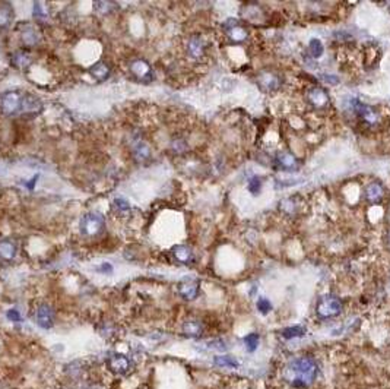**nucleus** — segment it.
Listing matches in <instances>:
<instances>
[{
    "label": "nucleus",
    "mask_w": 390,
    "mask_h": 389,
    "mask_svg": "<svg viewBox=\"0 0 390 389\" xmlns=\"http://www.w3.org/2000/svg\"><path fill=\"white\" fill-rule=\"evenodd\" d=\"M113 207H114L116 211H119L120 214H125V212H129L130 211V204L126 201V199H123V198H117V199H114Z\"/></svg>",
    "instance_id": "bb28decb"
},
{
    "label": "nucleus",
    "mask_w": 390,
    "mask_h": 389,
    "mask_svg": "<svg viewBox=\"0 0 390 389\" xmlns=\"http://www.w3.org/2000/svg\"><path fill=\"white\" fill-rule=\"evenodd\" d=\"M307 98H309V103L314 107H317V108L329 104V95L326 94V91L323 88H319V86H313L309 89Z\"/></svg>",
    "instance_id": "9b49d317"
},
{
    "label": "nucleus",
    "mask_w": 390,
    "mask_h": 389,
    "mask_svg": "<svg viewBox=\"0 0 390 389\" xmlns=\"http://www.w3.org/2000/svg\"><path fill=\"white\" fill-rule=\"evenodd\" d=\"M13 19V12L9 4H0V28H6L10 25Z\"/></svg>",
    "instance_id": "4be33fe9"
},
{
    "label": "nucleus",
    "mask_w": 390,
    "mask_h": 389,
    "mask_svg": "<svg viewBox=\"0 0 390 389\" xmlns=\"http://www.w3.org/2000/svg\"><path fill=\"white\" fill-rule=\"evenodd\" d=\"M130 72L142 82H149L152 79V68L143 59H133L129 65Z\"/></svg>",
    "instance_id": "423d86ee"
},
{
    "label": "nucleus",
    "mask_w": 390,
    "mask_h": 389,
    "mask_svg": "<svg viewBox=\"0 0 390 389\" xmlns=\"http://www.w3.org/2000/svg\"><path fill=\"white\" fill-rule=\"evenodd\" d=\"M209 347H210L212 350H216V351H225V350H227V344H225L222 339H216V341L209 342Z\"/></svg>",
    "instance_id": "2f4dec72"
},
{
    "label": "nucleus",
    "mask_w": 390,
    "mask_h": 389,
    "mask_svg": "<svg viewBox=\"0 0 390 389\" xmlns=\"http://www.w3.org/2000/svg\"><path fill=\"white\" fill-rule=\"evenodd\" d=\"M173 255H174L176 259L179 260V262H182V263H187V262H190L192 258H193V253H192L190 247L183 246V244L176 246V247L173 249Z\"/></svg>",
    "instance_id": "aec40b11"
},
{
    "label": "nucleus",
    "mask_w": 390,
    "mask_h": 389,
    "mask_svg": "<svg viewBox=\"0 0 390 389\" xmlns=\"http://www.w3.org/2000/svg\"><path fill=\"white\" fill-rule=\"evenodd\" d=\"M323 78L326 79V80H327L329 83H333L332 80H335V83H336V80H338V78H335V77H332V75H325Z\"/></svg>",
    "instance_id": "f704fd0d"
},
{
    "label": "nucleus",
    "mask_w": 390,
    "mask_h": 389,
    "mask_svg": "<svg viewBox=\"0 0 390 389\" xmlns=\"http://www.w3.org/2000/svg\"><path fill=\"white\" fill-rule=\"evenodd\" d=\"M260 86L266 91H275L279 86V79L272 72H264L260 77Z\"/></svg>",
    "instance_id": "2eb2a0df"
},
{
    "label": "nucleus",
    "mask_w": 390,
    "mask_h": 389,
    "mask_svg": "<svg viewBox=\"0 0 390 389\" xmlns=\"http://www.w3.org/2000/svg\"><path fill=\"white\" fill-rule=\"evenodd\" d=\"M24 97H25V94L16 92V91L4 92V94L0 97V110H1V113L6 114V116L22 114Z\"/></svg>",
    "instance_id": "f03ea898"
},
{
    "label": "nucleus",
    "mask_w": 390,
    "mask_h": 389,
    "mask_svg": "<svg viewBox=\"0 0 390 389\" xmlns=\"http://www.w3.org/2000/svg\"><path fill=\"white\" fill-rule=\"evenodd\" d=\"M306 334V328L300 326V325H294V326H288L282 331V337L286 339H292V338L303 337Z\"/></svg>",
    "instance_id": "5701e85b"
},
{
    "label": "nucleus",
    "mask_w": 390,
    "mask_h": 389,
    "mask_svg": "<svg viewBox=\"0 0 390 389\" xmlns=\"http://www.w3.org/2000/svg\"><path fill=\"white\" fill-rule=\"evenodd\" d=\"M91 74L97 80H105L110 77V68L105 65L104 62H98L91 68Z\"/></svg>",
    "instance_id": "6ab92c4d"
},
{
    "label": "nucleus",
    "mask_w": 390,
    "mask_h": 389,
    "mask_svg": "<svg viewBox=\"0 0 390 389\" xmlns=\"http://www.w3.org/2000/svg\"><path fill=\"white\" fill-rule=\"evenodd\" d=\"M244 344H246V348H247L249 353H255L258 350V347H259V335L255 334V332L249 334L247 337L244 338Z\"/></svg>",
    "instance_id": "b1692460"
},
{
    "label": "nucleus",
    "mask_w": 390,
    "mask_h": 389,
    "mask_svg": "<svg viewBox=\"0 0 390 389\" xmlns=\"http://www.w3.org/2000/svg\"><path fill=\"white\" fill-rule=\"evenodd\" d=\"M258 309H259L261 314H267L269 311H272V305H270V302H269L267 299L261 297V299H259V302H258Z\"/></svg>",
    "instance_id": "c85d7f7f"
},
{
    "label": "nucleus",
    "mask_w": 390,
    "mask_h": 389,
    "mask_svg": "<svg viewBox=\"0 0 390 389\" xmlns=\"http://www.w3.org/2000/svg\"><path fill=\"white\" fill-rule=\"evenodd\" d=\"M34 16L35 18H46L47 12L44 10V4L43 3H35L34 4Z\"/></svg>",
    "instance_id": "7c9ffc66"
},
{
    "label": "nucleus",
    "mask_w": 390,
    "mask_h": 389,
    "mask_svg": "<svg viewBox=\"0 0 390 389\" xmlns=\"http://www.w3.org/2000/svg\"><path fill=\"white\" fill-rule=\"evenodd\" d=\"M21 38H22V43L26 46H35L41 37H40V32L34 26L26 25L21 31Z\"/></svg>",
    "instance_id": "4468645a"
},
{
    "label": "nucleus",
    "mask_w": 390,
    "mask_h": 389,
    "mask_svg": "<svg viewBox=\"0 0 390 389\" xmlns=\"http://www.w3.org/2000/svg\"><path fill=\"white\" fill-rule=\"evenodd\" d=\"M98 272H103V274H111L113 272V266L110 263H103L97 268Z\"/></svg>",
    "instance_id": "473e14b6"
},
{
    "label": "nucleus",
    "mask_w": 390,
    "mask_h": 389,
    "mask_svg": "<svg viewBox=\"0 0 390 389\" xmlns=\"http://www.w3.org/2000/svg\"><path fill=\"white\" fill-rule=\"evenodd\" d=\"M365 196L370 202H379L385 196V187L379 182L370 183L365 189Z\"/></svg>",
    "instance_id": "ddd939ff"
},
{
    "label": "nucleus",
    "mask_w": 390,
    "mask_h": 389,
    "mask_svg": "<svg viewBox=\"0 0 390 389\" xmlns=\"http://www.w3.org/2000/svg\"><path fill=\"white\" fill-rule=\"evenodd\" d=\"M7 317H9L10 320H15V322L21 320V314H19V311H15V309H12V311H7Z\"/></svg>",
    "instance_id": "72a5a7b5"
},
{
    "label": "nucleus",
    "mask_w": 390,
    "mask_h": 389,
    "mask_svg": "<svg viewBox=\"0 0 390 389\" xmlns=\"http://www.w3.org/2000/svg\"><path fill=\"white\" fill-rule=\"evenodd\" d=\"M260 187H261V182H260L259 177H253V179H250V182H249V190L252 192V193H259Z\"/></svg>",
    "instance_id": "c756f323"
},
{
    "label": "nucleus",
    "mask_w": 390,
    "mask_h": 389,
    "mask_svg": "<svg viewBox=\"0 0 390 389\" xmlns=\"http://www.w3.org/2000/svg\"><path fill=\"white\" fill-rule=\"evenodd\" d=\"M104 218L98 212H89L82 217L80 220V233L86 237H92L97 234L103 233L104 230Z\"/></svg>",
    "instance_id": "20e7f679"
},
{
    "label": "nucleus",
    "mask_w": 390,
    "mask_h": 389,
    "mask_svg": "<svg viewBox=\"0 0 390 389\" xmlns=\"http://www.w3.org/2000/svg\"><path fill=\"white\" fill-rule=\"evenodd\" d=\"M319 376V364L317 362L303 356L292 359L282 370V378L294 388H306L310 387Z\"/></svg>",
    "instance_id": "f257e3e1"
},
{
    "label": "nucleus",
    "mask_w": 390,
    "mask_h": 389,
    "mask_svg": "<svg viewBox=\"0 0 390 389\" xmlns=\"http://www.w3.org/2000/svg\"><path fill=\"white\" fill-rule=\"evenodd\" d=\"M213 363L216 364L218 367H230V369H237L240 367V362L234 359L233 356H228V354H224V356H216L213 359Z\"/></svg>",
    "instance_id": "412c9836"
},
{
    "label": "nucleus",
    "mask_w": 390,
    "mask_h": 389,
    "mask_svg": "<svg viewBox=\"0 0 390 389\" xmlns=\"http://www.w3.org/2000/svg\"><path fill=\"white\" fill-rule=\"evenodd\" d=\"M343 305L336 296H323L316 308V313L320 319H330L340 314Z\"/></svg>",
    "instance_id": "7ed1b4c3"
},
{
    "label": "nucleus",
    "mask_w": 390,
    "mask_h": 389,
    "mask_svg": "<svg viewBox=\"0 0 390 389\" xmlns=\"http://www.w3.org/2000/svg\"><path fill=\"white\" fill-rule=\"evenodd\" d=\"M227 24V22H225ZM225 32L228 35V38L233 41V43H243L246 38H247V29L243 25H240L237 21H228V24L225 25Z\"/></svg>",
    "instance_id": "6e6552de"
},
{
    "label": "nucleus",
    "mask_w": 390,
    "mask_h": 389,
    "mask_svg": "<svg viewBox=\"0 0 390 389\" xmlns=\"http://www.w3.org/2000/svg\"><path fill=\"white\" fill-rule=\"evenodd\" d=\"M15 256H16V244L10 240H1L0 241V258L10 260Z\"/></svg>",
    "instance_id": "a211bd4d"
},
{
    "label": "nucleus",
    "mask_w": 390,
    "mask_h": 389,
    "mask_svg": "<svg viewBox=\"0 0 390 389\" xmlns=\"http://www.w3.org/2000/svg\"><path fill=\"white\" fill-rule=\"evenodd\" d=\"M108 366L110 369L116 373V375H128L133 369V363L129 357L123 356V354H114L110 357L108 360Z\"/></svg>",
    "instance_id": "0eeeda50"
},
{
    "label": "nucleus",
    "mask_w": 390,
    "mask_h": 389,
    "mask_svg": "<svg viewBox=\"0 0 390 389\" xmlns=\"http://www.w3.org/2000/svg\"><path fill=\"white\" fill-rule=\"evenodd\" d=\"M179 294L184 300H195L199 294V283L195 280H183L179 284Z\"/></svg>",
    "instance_id": "9d476101"
},
{
    "label": "nucleus",
    "mask_w": 390,
    "mask_h": 389,
    "mask_svg": "<svg viewBox=\"0 0 390 389\" xmlns=\"http://www.w3.org/2000/svg\"><path fill=\"white\" fill-rule=\"evenodd\" d=\"M187 53L190 57L193 59H200L203 54H205V43L200 37L195 35L189 40V44H187Z\"/></svg>",
    "instance_id": "f8f14e48"
},
{
    "label": "nucleus",
    "mask_w": 390,
    "mask_h": 389,
    "mask_svg": "<svg viewBox=\"0 0 390 389\" xmlns=\"http://www.w3.org/2000/svg\"><path fill=\"white\" fill-rule=\"evenodd\" d=\"M276 164L282 170H295L297 168V159L289 153H279L276 156Z\"/></svg>",
    "instance_id": "f3484780"
},
{
    "label": "nucleus",
    "mask_w": 390,
    "mask_h": 389,
    "mask_svg": "<svg viewBox=\"0 0 390 389\" xmlns=\"http://www.w3.org/2000/svg\"><path fill=\"white\" fill-rule=\"evenodd\" d=\"M183 332H184L187 337L199 338L203 334V326H202V323L197 322V320H187V322L183 325Z\"/></svg>",
    "instance_id": "dca6fc26"
},
{
    "label": "nucleus",
    "mask_w": 390,
    "mask_h": 389,
    "mask_svg": "<svg viewBox=\"0 0 390 389\" xmlns=\"http://www.w3.org/2000/svg\"><path fill=\"white\" fill-rule=\"evenodd\" d=\"M309 50H310V54H312L313 57L319 59L323 54V44L320 43V40L313 38L312 41H310V44H309Z\"/></svg>",
    "instance_id": "393cba45"
},
{
    "label": "nucleus",
    "mask_w": 390,
    "mask_h": 389,
    "mask_svg": "<svg viewBox=\"0 0 390 389\" xmlns=\"http://www.w3.org/2000/svg\"><path fill=\"white\" fill-rule=\"evenodd\" d=\"M114 7H116V4H114V3H110V1H98V3H95V9H97L100 13L113 12Z\"/></svg>",
    "instance_id": "cd10ccee"
},
{
    "label": "nucleus",
    "mask_w": 390,
    "mask_h": 389,
    "mask_svg": "<svg viewBox=\"0 0 390 389\" xmlns=\"http://www.w3.org/2000/svg\"><path fill=\"white\" fill-rule=\"evenodd\" d=\"M351 105H352L354 113H355L358 117H361V119L364 120V123H367V125L373 126V125H376V123L379 122V113H377L374 108H371L370 105L361 103L360 100H352Z\"/></svg>",
    "instance_id": "39448f33"
},
{
    "label": "nucleus",
    "mask_w": 390,
    "mask_h": 389,
    "mask_svg": "<svg viewBox=\"0 0 390 389\" xmlns=\"http://www.w3.org/2000/svg\"><path fill=\"white\" fill-rule=\"evenodd\" d=\"M13 63L18 66V68H26L29 63H31V57L24 52H18L13 56Z\"/></svg>",
    "instance_id": "a878e982"
},
{
    "label": "nucleus",
    "mask_w": 390,
    "mask_h": 389,
    "mask_svg": "<svg viewBox=\"0 0 390 389\" xmlns=\"http://www.w3.org/2000/svg\"><path fill=\"white\" fill-rule=\"evenodd\" d=\"M37 323L44 328L49 329L54 325V311L49 305H40L37 309Z\"/></svg>",
    "instance_id": "1a4fd4ad"
}]
</instances>
